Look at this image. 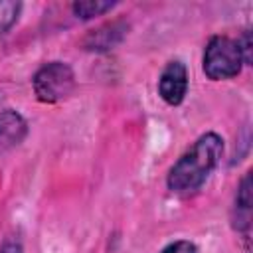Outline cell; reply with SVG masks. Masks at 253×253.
Returning <instances> with one entry per match:
<instances>
[{
	"instance_id": "cell-3",
	"label": "cell",
	"mask_w": 253,
	"mask_h": 253,
	"mask_svg": "<svg viewBox=\"0 0 253 253\" xmlns=\"http://www.w3.org/2000/svg\"><path fill=\"white\" fill-rule=\"evenodd\" d=\"M32 85L38 101L59 103L75 89V73L65 61H49L34 73Z\"/></svg>"
},
{
	"instance_id": "cell-9",
	"label": "cell",
	"mask_w": 253,
	"mask_h": 253,
	"mask_svg": "<svg viewBox=\"0 0 253 253\" xmlns=\"http://www.w3.org/2000/svg\"><path fill=\"white\" fill-rule=\"evenodd\" d=\"M20 12H22V4L20 2L0 0V36L6 34L18 22Z\"/></svg>"
},
{
	"instance_id": "cell-1",
	"label": "cell",
	"mask_w": 253,
	"mask_h": 253,
	"mask_svg": "<svg viewBox=\"0 0 253 253\" xmlns=\"http://www.w3.org/2000/svg\"><path fill=\"white\" fill-rule=\"evenodd\" d=\"M223 152V138L215 132L202 134L170 168L168 188L176 194H190L198 190L210 172L217 166Z\"/></svg>"
},
{
	"instance_id": "cell-8",
	"label": "cell",
	"mask_w": 253,
	"mask_h": 253,
	"mask_svg": "<svg viewBox=\"0 0 253 253\" xmlns=\"http://www.w3.org/2000/svg\"><path fill=\"white\" fill-rule=\"evenodd\" d=\"M113 6H115V2H109V0H83V2H73L71 10L77 18L91 20L95 16H101V14L109 12Z\"/></svg>"
},
{
	"instance_id": "cell-7",
	"label": "cell",
	"mask_w": 253,
	"mask_h": 253,
	"mask_svg": "<svg viewBox=\"0 0 253 253\" xmlns=\"http://www.w3.org/2000/svg\"><path fill=\"white\" fill-rule=\"evenodd\" d=\"M235 227L239 231L249 229V213H251V172H247L237 188L235 194Z\"/></svg>"
},
{
	"instance_id": "cell-12",
	"label": "cell",
	"mask_w": 253,
	"mask_h": 253,
	"mask_svg": "<svg viewBox=\"0 0 253 253\" xmlns=\"http://www.w3.org/2000/svg\"><path fill=\"white\" fill-rule=\"evenodd\" d=\"M0 253H24L22 241H20V239H16V237H8V239L2 243Z\"/></svg>"
},
{
	"instance_id": "cell-11",
	"label": "cell",
	"mask_w": 253,
	"mask_h": 253,
	"mask_svg": "<svg viewBox=\"0 0 253 253\" xmlns=\"http://www.w3.org/2000/svg\"><path fill=\"white\" fill-rule=\"evenodd\" d=\"M237 45H239V51H241V57H243V63H251L253 59V53H251V34L249 32H243L241 38L237 40Z\"/></svg>"
},
{
	"instance_id": "cell-4",
	"label": "cell",
	"mask_w": 253,
	"mask_h": 253,
	"mask_svg": "<svg viewBox=\"0 0 253 253\" xmlns=\"http://www.w3.org/2000/svg\"><path fill=\"white\" fill-rule=\"evenodd\" d=\"M188 93V69L182 61H168L158 79V95L168 105H180Z\"/></svg>"
},
{
	"instance_id": "cell-10",
	"label": "cell",
	"mask_w": 253,
	"mask_h": 253,
	"mask_svg": "<svg viewBox=\"0 0 253 253\" xmlns=\"http://www.w3.org/2000/svg\"><path fill=\"white\" fill-rule=\"evenodd\" d=\"M160 253H198V247H196L192 241L180 239V241H174V243L166 245Z\"/></svg>"
},
{
	"instance_id": "cell-5",
	"label": "cell",
	"mask_w": 253,
	"mask_h": 253,
	"mask_svg": "<svg viewBox=\"0 0 253 253\" xmlns=\"http://www.w3.org/2000/svg\"><path fill=\"white\" fill-rule=\"evenodd\" d=\"M28 134V123L26 119L14 111V109H4L0 111V154L10 152L16 148Z\"/></svg>"
},
{
	"instance_id": "cell-6",
	"label": "cell",
	"mask_w": 253,
	"mask_h": 253,
	"mask_svg": "<svg viewBox=\"0 0 253 253\" xmlns=\"http://www.w3.org/2000/svg\"><path fill=\"white\" fill-rule=\"evenodd\" d=\"M125 34H126V24L117 20V22L103 24L97 30H91L81 43L85 49H91V51H107V49H113L117 43H121Z\"/></svg>"
},
{
	"instance_id": "cell-2",
	"label": "cell",
	"mask_w": 253,
	"mask_h": 253,
	"mask_svg": "<svg viewBox=\"0 0 253 253\" xmlns=\"http://www.w3.org/2000/svg\"><path fill=\"white\" fill-rule=\"evenodd\" d=\"M243 57L237 40L229 36H213L204 49V73L211 81L231 79L239 75Z\"/></svg>"
}]
</instances>
